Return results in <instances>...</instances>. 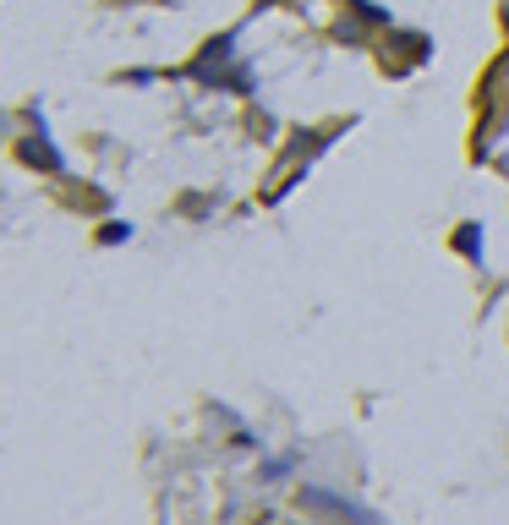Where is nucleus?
I'll return each instance as SVG.
<instances>
[{
	"instance_id": "obj_4",
	"label": "nucleus",
	"mask_w": 509,
	"mask_h": 525,
	"mask_svg": "<svg viewBox=\"0 0 509 525\" xmlns=\"http://www.w3.org/2000/svg\"><path fill=\"white\" fill-rule=\"evenodd\" d=\"M291 454H285V460H269V465H263V482H280V476H291Z\"/></svg>"
},
{
	"instance_id": "obj_3",
	"label": "nucleus",
	"mask_w": 509,
	"mask_h": 525,
	"mask_svg": "<svg viewBox=\"0 0 509 525\" xmlns=\"http://www.w3.org/2000/svg\"><path fill=\"white\" fill-rule=\"evenodd\" d=\"M455 247L466 252V258H482V225H460L455 230Z\"/></svg>"
},
{
	"instance_id": "obj_5",
	"label": "nucleus",
	"mask_w": 509,
	"mask_h": 525,
	"mask_svg": "<svg viewBox=\"0 0 509 525\" xmlns=\"http://www.w3.org/2000/svg\"><path fill=\"white\" fill-rule=\"evenodd\" d=\"M356 17H367V22H389V11H384V6H367V0H356Z\"/></svg>"
},
{
	"instance_id": "obj_6",
	"label": "nucleus",
	"mask_w": 509,
	"mask_h": 525,
	"mask_svg": "<svg viewBox=\"0 0 509 525\" xmlns=\"http://www.w3.org/2000/svg\"><path fill=\"white\" fill-rule=\"evenodd\" d=\"M126 236H132V225H121V219H115V225H104V230H99V241H126Z\"/></svg>"
},
{
	"instance_id": "obj_2",
	"label": "nucleus",
	"mask_w": 509,
	"mask_h": 525,
	"mask_svg": "<svg viewBox=\"0 0 509 525\" xmlns=\"http://www.w3.org/2000/svg\"><path fill=\"white\" fill-rule=\"evenodd\" d=\"M17 154L28 159L33 170H61V154H55V148H44V137H22Z\"/></svg>"
},
{
	"instance_id": "obj_1",
	"label": "nucleus",
	"mask_w": 509,
	"mask_h": 525,
	"mask_svg": "<svg viewBox=\"0 0 509 525\" xmlns=\"http://www.w3.org/2000/svg\"><path fill=\"white\" fill-rule=\"evenodd\" d=\"M302 504L318 509V515H329V520H345V525H378L362 504H345L340 493H329V487H302Z\"/></svg>"
}]
</instances>
